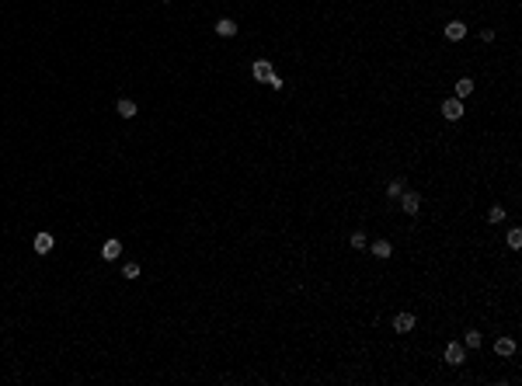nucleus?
Returning a JSON list of instances; mask_svg holds the SVG:
<instances>
[{"instance_id": "obj_5", "label": "nucleus", "mask_w": 522, "mask_h": 386, "mask_svg": "<svg viewBox=\"0 0 522 386\" xmlns=\"http://www.w3.org/2000/svg\"><path fill=\"white\" fill-rule=\"evenodd\" d=\"M271 73H275V70H271V63H268V59H258V63L251 66V77H254V80H261V84H265V80H268Z\"/></svg>"}, {"instance_id": "obj_2", "label": "nucleus", "mask_w": 522, "mask_h": 386, "mask_svg": "<svg viewBox=\"0 0 522 386\" xmlns=\"http://www.w3.org/2000/svg\"><path fill=\"white\" fill-rule=\"evenodd\" d=\"M442 115L449 118V122H456V118H463V101H460V97H449V101H445V105H442Z\"/></svg>"}, {"instance_id": "obj_8", "label": "nucleus", "mask_w": 522, "mask_h": 386, "mask_svg": "<svg viewBox=\"0 0 522 386\" xmlns=\"http://www.w3.org/2000/svg\"><path fill=\"white\" fill-rule=\"evenodd\" d=\"M445 362L449 366H463V345H456V341L445 345Z\"/></svg>"}, {"instance_id": "obj_17", "label": "nucleus", "mask_w": 522, "mask_h": 386, "mask_svg": "<svg viewBox=\"0 0 522 386\" xmlns=\"http://www.w3.org/2000/svg\"><path fill=\"white\" fill-rule=\"evenodd\" d=\"M487 219H491V223H505V209H502V205H494V209L487 213Z\"/></svg>"}, {"instance_id": "obj_16", "label": "nucleus", "mask_w": 522, "mask_h": 386, "mask_svg": "<svg viewBox=\"0 0 522 386\" xmlns=\"http://www.w3.org/2000/svg\"><path fill=\"white\" fill-rule=\"evenodd\" d=\"M463 341H466V348H481V334H477V330H466Z\"/></svg>"}, {"instance_id": "obj_18", "label": "nucleus", "mask_w": 522, "mask_h": 386, "mask_svg": "<svg viewBox=\"0 0 522 386\" xmlns=\"http://www.w3.org/2000/svg\"><path fill=\"white\" fill-rule=\"evenodd\" d=\"M122 275H126V278H139V265H136V261H129V265L122 268Z\"/></svg>"}, {"instance_id": "obj_3", "label": "nucleus", "mask_w": 522, "mask_h": 386, "mask_svg": "<svg viewBox=\"0 0 522 386\" xmlns=\"http://www.w3.org/2000/svg\"><path fill=\"white\" fill-rule=\"evenodd\" d=\"M101 258H105V261H118V258H122V244H118L115 237L101 244Z\"/></svg>"}, {"instance_id": "obj_19", "label": "nucleus", "mask_w": 522, "mask_h": 386, "mask_svg": "<svg viewBox=\"0 0 522 386\" xmlns=\"http://www.w3.org/2000/svg\"><path fill=\"white\" fill-rule=\"evenodd\" d=\"M508 247H522V230H512V233H508Z\"/></svg>"}, {"instance_id": "obj_21", "label": "nucleus", "mask_w": 522, "mask_h": 386, "mask_svg": "<svg viewBox=\"0 0 522 386\" xmlns=\"http://www.w3.org/2000/svg\"><path fill=\"white\" fill-rule=\"evenodd\" d=\"M164 4H171V0H164Z\"/></svg>"}, {"instance_id": "obj_4", "label": "nucleus", "mask_w": 522, "mask_h": 386, "mask_svg": "<svg viewBox=\"0 0 522 386\" xmlns=\"http://www.w3.org/2000/svg\"><path fill=\"white\" fill-rule=\"evenodd\" d=\"M414 324H418V320H414V313H397V317H393V330H397V334L414 330Z\"/></svg>"}, {"instance_id": "obj_7", "label": "nucleus", "mask_w": 522, "mask_h": 386, "mask_svg": "<svg viewBox=\"0 0 522 386\" xmlns=\"http://www.w3.org/2000/svg\"><path fill=\"white\" fill-rule=\"evenodd\" d=\"M216 35H219V39H233V35H237V21L219 18L216 21Z\"/></svg>"}, {"instance_id": "obj_13", "label": "nucleus", "mask_w": 522, "mask_h": 386, "mask_svg": "<svg viewBox=\"0 0 522 386\" xmlns=\"http://www.w3.org/2000/svg\"><path fill=\"white\" fill-rule=\"evenodd\" d=\"M372 254H376V258H390V254H393L390 240H376V244H372Z\"/></svg>"}, {"instance_id": "obj_12", "label": "nucleus", "mask_w": 522, "mask_h": 386, "mask_svg": "<svg viewBox=\"0 0 522 386\" xmlns=\"http://www.w3.org/2000/svg\"><path fill=\"white\" fill-rule=\"evenodd\" d=\"M115 112H118V115H122V118H133V115H136V105H133V101H129V97H122V101H118V105H115Z\"/></svg>"}, {"instance_id": "obj_6", "label": "nucleus", "mask_w": 522, "mask_h": 386, "mask_svg": "<svg viewBox=\"0 0 522 386\" xmlns=\"http://www.w3.org/2000/svg\"><path fill=\"white\" fill-rule=\"evenodd\" d=\"M445 39H449V42L466 39V24H463V21H449V24H445Z\"/></svg>"}, {"instance_id": "obj_11", "label": "nucleus", "mask_w": 522, "mask_h": 386, "mask_svg": "<svg viewBox=\"0 0 522 386\" xmlns=\"http://www.w3.org/2000/svg\"><path fill=\"white\" fill-rule=\"evenodd\" d=\"M470 94H474V80H470V77H463V80H456V97H460V101H463V97H470Z\"/></svg>"}, {"instance_id": "obj_14", "label": "nucleus", "mask_w": 522, "mask_h": 386, "mask_svg": "<svg viewBox=\"0 0 522 386\" xmlns=\"http://www.w3.org/2000/svg\"><path fill=\"white\" fill-rule=\"evenodd\" d=\"M387 195H390V198H401V195H404V181H401V177H397V181H390V185H387Z\"/></svg>"}, {"instance_id": "obj_10", "label": "nucleus", "mask_w": 522, "mask_h": 386, "mask_svg": "<svg viewBox=\"0 0 522 386\" xmlns=\"http://www.w3.org/2000/svg\"><path fill=\"white\" fill-rule=\"evenodd\" d=\"M494 351H498V355H505V358H508V355H512V351H515V341H512V338H498V341H494Z\"/></svg>"}, {"instance_id": "obj_20", "label": "nucleus", "mask_w": 522, "mask_h": 386, "mask_svg": "<svg viewBox=\"0 0 522 386\" xmlns=\"http://www.w3.org/2000/svg\"><path fill=\"white\" fill-rule=\"evenodd\" d=\"M265 84H268V87H275V91H279V87H282V77H279V73H271V77L265 80Z\"/></svg>"}, {"instance_id": "obj_1", "label": "nucleus", "mask_w": 522, "mask_h": 386, "mask_svg": "<svg viewBox=\"0 0 522 386\" xmlns=\"http://www.w3.org/2000/svg\"><path fill=\"white\" fill-rule=\"evenodd\" d=\"M401 205H404L407 216H418V209H421V195H418V192H404V195H401Z\"/></svg>"}, {"instance_id": "obj_15", "label": "nucleus", "mask_w": 522, "mask_h": 386, "mask_svg": "<svg viewBox=\"0 0 522 386\" xmlns=\"http://www.w3.org/2000/svg\"><path fill=\"white\" fill-rule=\"evenodd\" d=\"M366 244H369V240H366V233H362V230H359V233H352V247L366 251Z\"/></svg>"}, {"instance_id": "obj_9", "label": "nucleus", "mask_w": 522, "mask_h": 386, "mask_svg": "<svg viewBox=\"0 0 522 386\" xmlns=\"http://www.w3.org/2000/svg\"><path fill=\"white\" fill-rule=\"evenodd\" d=\"M53 251V233H39L35 237V254H49Z\"/></svg>"}]
</instances>
